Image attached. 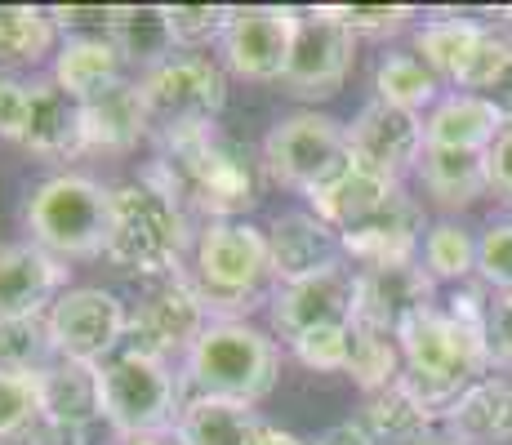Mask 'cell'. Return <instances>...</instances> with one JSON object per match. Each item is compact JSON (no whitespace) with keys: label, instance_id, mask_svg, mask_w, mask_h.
Wrapping results in <instances>:
<instances>
[{"label":"cell","instance_id":"1","mask_svg":"<svg viewBox=\"0 0 512 445\" xmlns=\"http://www.w3.org/2000/svg\"><path fill=\"white\" fill-rule=\"evenodd\" d=\"M147 183L170 192L183 210H201L210 223L241 219L259 205V161L219 125L161 138Z\"/></svg>","mask_w":512,"mask_h":445},{"label":"cell","instance_id":"2","mask_svg":"<svg viewBox=\"0 0 512 445\" xmlns=\"http://www.w3.org/2000/svg\"><path fill=\"white\" fill-rule=\"evenodd\" d=\"M401 343V383L410 388L423 410L432 419H441L459 405L468 388H477L490 370V343L481 325H468L450 312H423L419 321H410L406 330L397 334Z\"/></svg>","mask_w":512,"mask_h":445},{"label":"cell","instance_id":"3","mask_svg":"<svg viewBox=\"0 0 512 445\" xmlns=\"http://www.w3.org/2000/svg\"><path fill=\"white\" fill-rule=\"evenodd\" d=\"M187 285L201 294L210 321H245L259 303H268L272 281V250L268 232L245 219L205 223L192 245Z\"/></svg>","mask_w":512,"mask_h":445},{"label":"cell","instance_id":"4","mask_svg":"<svg viewBox=\"0 0 512 445\" xmlns=\"http://www.w3.org/2000/svg\"><path fill=\"white\" fill-rule=\"evenodd\" d=\"M187 245H192V227H187V210L170 192L156 183H125L112 187V236H107V254L125 272L161 276L183 263Z\"/></svg>","mask_w":512,"mask_h":445},{"label":"cell","instance_id":"5","mask_svg":"<svg viewBox=\"0 0 512 445\" xmlns=\"http://www.w3.org/2000/svg\"><path fill=\"white\" fill-rule=\"evenodd\" d=\"M281 348L250 321H210L187 352V383L201 397H228L259 405L277 388Z\"/></svg>","mask_w":512,"mask_h":445},{"label":"cell","instance_id":"6","mask_svg":"<svg viewBox=\"0 0 512 445\" xmlns=\"http://www.w3.org/2000/svg\"><path fill=\"white\" fill-rule=\"evenodd\" d=\"M27 232L54 259H98L112 236V192L85 174H54L27 196Z\"/></svg>","mask_w":512,"mask_h":445},{"label":"cell","instance_id":"7","mask_svg":"<svg viewBox=\"0 0 512 445\" xmlns=\"http://www.w3.org/2000/svg\"><path fill=\"white\" fill-rule=\"evenodd\" d=\"M98 397L103 419L130 437H170L183 414V379L170 370V361L121 348L112 361L98 365Z\"/></svg>","mask_w":512,"mask_h":445},{"label":"cell","instance_id":"8","mask_svg":"<svg viewBox=\"0 0 512 445\" xmlns=\"http://www.w3.org/2000/svg\"><path fill=\"white\" fill-rule=\"evenodd\" d=\"M263 170L272 174V183L303 192L312 201L352 170L348 125H339L326 112L281 116L263 138Z\"/></svg>","mask_w":512,"mask_h":445},{"label":"cell","instance_id":"9","mask_svg":"<svg viewBox=\"0 0 512 445\" xmlns=\"http://www.w3.org/2000/svg\"><path fill=\"white\" fill-rule=\"evenodd\" d=\"M139 89L156 138L219 125V112L228 107V76L210 54H174L156 72L139 76Z\"/></svg>","mask_w":512,"mask_h":445},{"label":"cell","instance_id":"10","mask_svg":"<svg viewBox=\"0 0 512 445\" xmlns=\"http://www.w3.org/2000/svg\"><path fill=\"white\" fill-rule=\"evenodd\" d=\"M49 339L54 352L63 361H81V365H103L125 348V334H130V312L116 299L112 290H98V285H81V290H67L63 299L49 308Z\"/></svg>","mask_w":512,"mask_h":445},{"label":"cell","instance_id":"11","mask_svg":"<svg viewBox=\"0 0 512 445\" xmlns=\"http://www.w3.org/2000/svg\"><path fill=\"white\" fill-rule=\"evenodd\" d=\"M348 143H352V165L357 170L401 183L410 170H419L423 152H428V121L419 112H406V107H392L383 98H374L348 125Z\"/></svg>","mask_w":512,"mask_h":445},{"label":"cell","instance_id":"12","mask_svg":"<svg viewBox=\"0 0 512 445\" xmlns=\"http://www.w3.org/2000/svg\"><path fill=\"white\" fill-rule=\"evenodd\" d=\"M352 63H357V36L334 23L326 9H303L281 85L285 94L303 98V103H321V98H334L348 85Z\"/></svg>","mask_w":512,"mask_h":445},{"label":"cell","instance_id":"13","mask_svg":"<svg viewBox=\"0 0 512 445\" xmlns=\"http://www.w3.org/2000/svg\"><path fill=\"white\" fill-rule=\"evenodd\" d=\"M299 14L303 9L290 5H241L223 36V63L245 81H285L294 36H299Z\"/></svg>","mask_w":512,"mask_h":445},{"label":"cell","instance_id":"14","mask_svg":"<svg viewBox=\"0 0 512 445\" xmlns=\"http://www.w3.org/2000/svg\"><path fill=\"white\" fill-rule=\"evenodd\" d=\"M210 312H205L201 294L187 285L183 272H174L165 285H156L152 294L130 312V334H125V348L156 356V361H170V356H187L192 343L205 334Z\"/></svg>","mask_w":512,"mask_h":445},{"label":"cell","instance_id":"15","mask_svg":"<svg viewBox=\"0 0 512 445\" xmlns=\"http://www.w3.org/2000/svg\"><path fill=\"white\" fill-rule=\"evenodd\" d=\"M268 316L285 343L326 330V325H352L357 321V272L339 263L321 276H308V281L277 285V294L268 299Z\"/></svg>","mask_w":512,"mask_h":445},{"label":"cell","instance_id":"16","mask_svg":"<svg viewBox=\"0 0 512 445\" xmlns=\"http://www.w3.org/2000/svg\"><path fill=\"white\" fill-rule=\"evenodd\" d=\"M67 294V263L36 241H0V321L49 316Z\"/></svg>","mask_w":512,"mask_h":445},{"label":"cell","instance_id":"17","mask_svg":"<svg viewBox=\"0 0 512 445\" xmlns=\"http://www.w3.org/2000/svg\"><path fill=\"white\" fill-rule=\"evenodd\" d=\"M432 294L437 281L428 276L423 263H383L361 267L357 272V321L379 325L388 334H401L410 321L432 312Z\"/></svg>","mask_w":512,"mask_h":445},{"label":"cell","instance_id":"18","mask_svg":"<svg viewBox=\"0 0 512 445\" xmlns=\"http://www.w3.org/2000/svg\"><path fill=\"white\" fill-rule=\"evenodd\" d=\"M428 227H423V210L406 187H392V196L374 214H366L357 227L339 236L343 254L361 267H383V263H410L423 245Z\"/></svg>","mask_w":512,"mask_h":445},{"label":"cell","instance_id":"19","mask_svg":"<svg viewBox=\"0 0 512 445\" xmlns=\"http://www.w3.org/2000/svg\"><path fill=\"white\" fill-rule=\"evenodd\" d=\"M268 250H272V276L281 285L308 281L330 267L343 263V241L330 223H321L312 210H285L268 227Z\"/></svg>","mask_w":512,"mask_h":445},{"label":"cell","instance_id":"20","mask_svg":"<svg viewBox=\"0 0 512 445\" xmlns=\"http://www.w3.org/2000/svg\"><path fill=\"white\" fill-rule=\"evenodd\" d=\"M81 116H85V152L125 156L152 134L139 81H116V85H107L103 94L85 98Z\"/></svg>","mask_w":512,"mask_h":445},{"label":"cell","instance_id":"21","mask_svg":"<svg viewBox=\"0 0 512 445\" xmlns=\"http://www.w3.org/2000/svg\"><path fill=\"white\" fill-rule=\"evenodd\" d=\"M23 147L41 161H72L85 152V116L81 98L54 85V76L32 81V116H27Z\"/></svg>","mask_w":512,"mask_h":445},{"label":"cell","instance_id":"22","mask_svg":"<svg viewBox=\"0 0 512 445\" xmlns=\"http://www.w3.org/2000/svg\"><path fill=\"white\" fill-rule=\"evenodd\" d=\"M94 419H103V397H98V365L63 361L41 374V423L54 432H85Z\"/></svg>","mask_w":512,"mask_h":445},{"label":"cell","instance_id":"23","mask_svg":"<svg viewBox=\"0 0 512 445\" xmlns=\"http://www.w3.org/2000/svg\"><path fill=\"white\" fill-rule=\"evenodd\" d=\"M107 41L116 45L125 67H139V76L156 72L161 63L174 58V32H170V9L165 5H112L107 18Z\"/></svg>","mask_w":512,"mask_h":445},{"label":"cell","instance_id":"24","mask_svg":"<svg viewBox=\"0 0 512 445\" xmlns=\"http://www.w3.org/2000/svg\"><path fill=\"white\" fill-rule=\"evenodd\" d=\"M504 116L481 94H446L428 116V147H450V152H481L495 147L504 134Z\"/></svg>","mask_w":512,"mask_h":445},{"label":"cell","instance_id":"25","mask_svg":"<svg viewBox=\"0 0 512 445\" xmlns=\"http://www.w3.org/2000/svg\"><path fill=\"white\" fill-rule=\"evenodd\" d=\"M125 81V63L116 54V45L107 41V32H81L67 36L54 54V85L67 89L72 98H94L107 85Z\"/></svg>","mask_w":512,"mask_h":445},{"label":"cell","instance_id":"26","mask_svg":"<svg viewBox=\"0 0 512 445\" xmlns=\"http://www.w3.org/2000/svg\"><path fill=\"white\" fill-rule=\"evenodd\" d=\"M419 183L441 210H468L490 192V165L481 152H450L428 147L419 161Z\"/></svg>","mask_w":512,"mask_h":445},{"label":"cell","instance_id":"27","mask_svg":"<svg viewBox=\"0 0 512 445\" xmlns=\"http://www.w3.org/2000/svg\"><path fill=\"white\" fill-rule=\"evenodd\" d=\"M263 428L259 410L245 401L228 397H201L183 405L179 423H174V441L179 445H250L254 432Z\"/></svg>","mask_w":512,"mask_h":445},{"label":"cell","instance_id":"28","mask_svg":"<svg viewBox=\"0 0 512 445\" xmlns=\"http://www.w3.org/2000/svg\"><path fill=\"white\" fill-rule=\"evenodd\" d=\"M455 441L464 445H508L512 441V383L508 379H481L468 388L459 405L450 410Z\"/></svg>","mask_w":512,"mask_h":445},{"label":"cell","instance_id":"29","mask_svg":"<svg viewBox=\"0 0 512 445\" xmlns=\"http://www.w3.org/2000/svg\"><path fill=\"white\" fill-rule=\"evenodd\" d=\"M486 36H490V27L468 23V18L441 14V18H428V23L415 27V54L441 76V81H455L459 85V76L468 72L472 54L481 49Z\"/></svg>","mask_w":512,"mask_h":445},{"label":"cell","instance_id":"30","mask_svg":"<svg viewBox=\"0 0 512 445\" xmlns=\"http://www.w3.org/2000/svg\"><path fill=\"white\" fill-rule=\"evenodd\" d=\"M361 428L370 432L374 445H419L428 441L432 414L410 397L406 383H392L383 392H370L366 397V414H361Z\"/></svg>","mask_w":512,"mask_h":445},{"label":"cell","instance_id":"31","mask_svg":"<svg viewBox=\"0 0 512 445\" xmlns=\"http://www.w3.org/2000/svg\"><path fill=\"white\" fill-rule=\"evenodd\" d=\"M392 187H401V183L374 178V174H366V170H357V165H352V170L343 174L334 187H326V192L312 196V214H317L321 223H330L334 232L343 236L348 227H357L366 214L379 210V205L392 196Z\"/></svg>","mask_w":512,"mask_h":445},{"label":"cell","instance_id":"32","mask_svg":"<svg viewBox=\"0 0 512 445\" xmlns=\"http://www.w3.org/2000/svg\"><path fill=\"white\" fill-rule=\"evenodd\" d=\"M406 361H401V343L397 334L379 330V325H366V321H352V339H348V370L352 383L361 392H383L401 379Z\"/></svg>","mask_w":512,"mask_h":445},{"label":"cell","instance_id":"33","mask_svg":"<svg viewBox=\"0 0 512 445\" xmlns=\"http://www.w3.org/2000/svg\"><path fill=\"white\" fill-rule=\"evenodd\" d=\"M374 89L383 103L419 112L428 103H441V76L419 54H383L374 67Z\"/></svg>","mask_w":512,"mask_h":445},{"label":"cell","instance_id":"34","mask_svg":"<svg viewBox=\"0 0 512 445\" xmlns=\"http://www.w3.org/2000/svg\"><path fill=\"white\" fill-rule=\"evenodd\" d=\"M58 23L41 5H0V63H41L54 54Z\"/></svg>","mask_w":512,"mask_h":445},{"label":"cell","instance_id":"35","mask_svg":"<svg viewBox=\"0 0 512 445\" xmlns=\"http://www.w3.org/2000/svg\"><path fill=\"white\" fill-rule=\"evenodd\" d=\"M58 361L49 321H0V374H45Z\"/></svg>","mask_w":512,"mask_h":445},{"label":"cell","instance_id":"36","mask_svg":"<svg viewBox=\"0 0 512 445\" xmlns=\"http://www.w3.org/2000/svg\"><path fill=\"white\" fill-rule=\"evenodd\" d=\"M423 267L432 281H464L477 272V241L459 223H432L423 236Z\"/></svg>","mask_w":512,"mask_h":445},{"label":"cell","instance_id":"37","mask_svg":"<svg viewBox=\"0 0 512 445\" xmlns=\"http://www.w3.org/2000/svg\"><path fill=\"white\" fill-rule=\"evenodd\" d=\"M41 428V374H0V441H23Z\"/></svg>","mask_w":512,"mask_h":445},{"label":"cell","instance_id":"38","mask_svg":"<svg viewBox=\"0 0 512 445\" xmlns=\"http://www.w3.org/2000/svg\"><path fill=\"white\" fill-rule=\"evenodd\" d=\"M170 9V32L179 49H205L228 36L236 5H165Z\"/></svg>","mask_w":512,"mask_h":445},{"label":"cell","instance_id":"39","mask_svg":"<svg viewBox=\"0 0 512 445\" xmlns=\"http://www.w3.org/2000/svg\"><path fill=\"white\" fill-rule=\"evenodd\" d=\"M339 27L352 36H397L410 27L415 9L410 5H321Z\"/></svg>","mask_w":512,"mask_h":445},{"label":"cell","instance_id":"40","mask_svg":"<svg viewBox=\"0 0 512 445\" xmlns=\"http://www.w3.org/2000/svg\"><path fill=\"white\" fill-rule=\"evenodd\" d=\"M348 339H352V325H326V330H312V334H303V339H294L290 352L299 356L308 370L343 374L348 370Z\"/></svg>","mask_w":512,"mask_h":445},{"label":"cell","instance_id":"41","mask_svg":"<svg viewBox=\"0 0 512 445\" xmlns=\"http://www.w3.org/2000/svg\"><path fill=\"white\" fill-rule=\"evenodd\" d=\"M477 272L495 290H512V223H495L477 241Z\"/></svg>","mask_w":512,"mask_h":445},{"label":"cell","instance_id":"42","mask_svg":"<svg viewBox=\"0 0 512 445\" xmlns=\"http://www.w3.org/2000/svg\"><path fill=\"white\" fill-rule=\"evenodd\" d=\"M27 116H32V85L14 81V76H0V138L23 143Z\"/></svg>","mask_w":512,"mask_h":445},{"label":"cell","instance_id":"43","mask_svg":"<svg viewBox=\"0 0 512 445\" xmlns=\"http://www.w3.org/2000/svg\"><path fill=\"white\" fill-rule=\"evenodd\" d=\"M486 343H490V361L512 365V290H495V299H490Z\"/></svg>","mask_w":512,"mask_h":445},{"label":"cell","instance_id":"44","mask_svg":"<svg viewBox=\"0 0 512 445\" xmlns=\"http://www.w3.org/2000/svg\"><path fill=\"white\" fill-rule=\"evenodd\" d=\"M486 165H490V192L512 201V125H504V134L495 138V147L486 152Z\"/></svg>","mask_w":512,"mask_h":445},{"label":"cell","instance_id":"45","mask_svg":"<svg viewBox=\"0 0 512 445\" xmlns=\"http://www.w3.org/2000/svg\"><path fill=\"white\" fill-rule=\"evenodd\" d=\"M49 18H54L58 27H90V23H98L107 32L112 5H54V9H49Z\"/></svg>","mask_w":512,"mask_h":445},{"label":"cell","instance_id":"46","mask_svg":"<svg viewBox=\"0 0 512 445\" xmlns=\"http://www.w3.org/2000/svg\"><path fill=\"white\" fill-rule=\"evenodd\" d=\"M481 98H486V103H495V107H499V116H504V121L512 125V49H508L504 67H499V76L490 81V89H486Z\"/></svg>","mask_w":512,"mask_h":445},{"label":"cell","instance_id":"47","mask_svg":"<svg viewBox=\"0 0 512 445\" xmlns=\"http://www.w3.org/2000/svg\"><path fill=\"white\" fill-rule=\"evenodd\" d=\"M308 445H374V441H370V432L361 428V423H339V428L321 432V437L308 441Z\"/></svg>","mask_w":512,"mask_h":445},{"label":"cell","instance_id":"48","mask_svg":"<svg viewBox=\"0 0 512 445\" xmlns=\"http://www.w3.org/2000/svg\"><path fill=\"white\" fill-rule=\"evenodd\" d=\"M250 445H308V441H299L294 432H285V428H272V423H263V428L254 432Z\"/></svg>","mask_w":512,"mask_h":445},{"label":"cell","instance_id":"49","mask_svg":"<svg viewBox=\"0 0 512 445\" xmlns=\"http://www.w3.org/2000/svg\"><path fill=\"white\" fill-rule=\"evenodd\" d=\"M125 445H179V441H174V432H170V437H130Z\"/></svg>","mask_w":512,"mask_h":445},{"label":"cell","instance_id":"50","mask_svg":"<svg viewBox=\"0 0 512 445\" xmlns=\"http://www.w3.org/2000/svg\"><path fill=\"white\" fill-rule=\"evenodd\" d=\"M419 445H464V441H455V437H428V441H419Z\"/></svg>","mask_w":512,"mask_h":445}]
</instances>
